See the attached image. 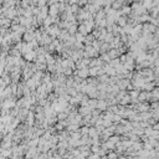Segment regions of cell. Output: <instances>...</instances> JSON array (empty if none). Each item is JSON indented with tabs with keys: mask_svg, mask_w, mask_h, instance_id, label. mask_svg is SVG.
I'll use <instances>...</instances> for the list:
<instances>
[{
	"mask_svg": "<svg viewBox=\"0 0 159 159\" xmlns=\"http://www.w3.org/2000/svg\"><path fill=\"white\" fill-rule=\"evenodd\" d=\"M152 96L158 100V97H159V87H154V90L152 91Z\"/></svg>",
	"mask_w": 159,
	"mask_h": 159,
	"instance_id": "1",
	"label": "cell"
},
{
	"mask_svg": "<svg viewBox=\"0 0 159 159\" xmlns=\"http://www.w3.org/2000/svg\"><path fill=\"white\" fill-rule=\"evenodd\" d=\"M143 87L147 90V91H153V90H154V83H153V82H152V83H145Z\"/></svg>",
	"mask_w": 159,
	"mask_h": 159,
	"instance_id": "2",
	"label": "cell"
}]
</instances>
